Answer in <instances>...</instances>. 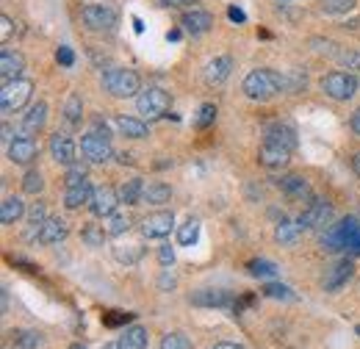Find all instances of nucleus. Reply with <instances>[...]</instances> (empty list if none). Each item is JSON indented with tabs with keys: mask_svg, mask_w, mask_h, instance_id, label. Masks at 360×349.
I'll use <instances>...</instances> for the list:
<instances>
[{
	"mask_svg": "<svg viewBox=\"0 0 360 349\" xmlns=\"http://www.w3.org/2000/svg\"><path fill=\"white\" fill-rule=\"evenodd\" d=\"M283 89H288V78L274 70H252L244 78V94L252 100H271Z\"/></svg>",
	"mask_w": 360,
	"mask_h": 349,
	"instance_id": "1",
	"label": "nucleus"
},
{
	"mask_svg": "<svg viewBox=\"0 0 360 349\" xmlns=\"http://www.w3.org/2000/svg\"><path fill=\"white\" fill-rule=\"evenodd\" d=\"M103 87L114 97H134L141 91V81L128 67H111V70L103 72Z\"/></svg>",
	"mask_w": 360,
	"mask_h": 349,
	"instance_id": "2",
	"label": "nucleus"
},
{
	"mask_svg": "<svg viewBox=\"0 0 360 349\" xmlns=\"http://www.w3.org/2000/svg\"><path fill=\"white\" fill-rule=\"evenodd\" d=\"M31 94H34V81H28V78H17L11 84H3V89H0V111L3 114H17L20 108H25Z\"/></svg>",
	"mask_w": 360,
	"mask_h": 349,
	"instance_id": "3",
	"label": "nucleus"
},
{
	"mask_svg": "<svg viewBox=\"0 0 360 349\" xmlns=\"http://www.w3.org/2000/svg\"><path fill=\"white\" fill-rule=\"evenodd\" d=\"M136 108L144 120H158L169 111V94L158 87H147L136 94Z\"/></svg>",
	"mask_w": 360,
	"mask_h": 349,
	"instance_id": "4",
	"label": "nucleus"
},
{
	"mask_svg": "<svg viewBox=\"0 0 360 349\" xmlns=\"http://www.w3.org/2000/svg\"><path fill=\"white\" fill-rule=\"evenodd\" d=\"M321 91L333 100H349L358 91V81L349 72H330L321 78Z\"/></svg>",
	"mask_w": 360,
	"mask_h": 349,
	"instance_id": "5",
	"label": "nucleus"
},
{
	"mask_svg": "<svg viewBox=\"0 0 360 349\" xmlns=\"http://www.w3.org/2000/svg\"><path fill=\"white\" fill-rule=\"evenodd\" d=\"M81 150H84V158L89 164H105L114 156L111 141H108V133H100V131L86 133L84 141H81Z\"/></svg>",
	"mask_w": 360,
	"mask_h": 349,
	"instance_id": "6",
	"label": "nucleus"
},
{
	"mask_svg": "<svg viewBox=\"0 0 360 349\" xmlns=\"http://www.w3.org/2000/svg\"><path fill=\"white\" fill-rule=\"evenodd\" d=\"M297 222H300L302 230H324L333 222V205L327 200H311Z\"/></svg>",
	"mask_w": 360,
	"mask_h": 349,
	"instance_id": "7",
	"label": "nucleus"
},
{
	"mask_svg": "<svg viewBox=\"0 0 360 349\" xmlns=\"http://www.w3.org/2000/svg\"><path fill=\"white\" fill-rule=\"evenodd\" d=\"M81 20L89 31H111L117 25V11L111 6H84Z\"/></svg>",
	"mask_w": 360,
	"mask_h": 349,
	"instance_id": "8",
	"label": "nucleus"
},
{
	"mask_svg": "<svg viewBox=\"0 0 360 349\" xmlns=\"http://www.w3.org/2000/svg\"><path fill=\"white\" fill-rule=\"evenodd\" d=\"M277 186L288 200H297V203H311L314 200V189L302 174H283L277 180Z\"/></svg>",
	"mask_w": 360,
	"mask_h": 349,
	"instance_id": "9",
	"label": "nucleus"
},
{
	"mask_svg": "<svg viewBox=\"0 0 360 349\" xmlns=\"http://www.w3.org/2000/svg\"><path fill=\"white\" fill-rule=\"evenodd\" d=\"M122 200H120V191H114L111 186H97L94 189V194H91V203H89V208H91V214L94 217H108V214H114L117 211V205H120Z\"/></svg>",
	"mask_w": 360,
	"mask_h": 349,
	"instance_id": "10",
	"label": "nucleus"
},
{
	"mask_svg": "<svg viewBox=\"0 0 360 349\" xmlns=\"http://www.w3.org/2000/svg\"><path fill=\"white\" fill-rule=\"evenodd\" d=\"M172 224H175V214L172 211H155V214L144 217L141 233H144V239H164V236L172 233Z\"/></svg>",
	"mask_w": 360,
	"mask_h": 349,
	"instance_id": "11",
	"label": "nucleus"
},
{
	"mask_svg": "<svg viewBox=\"0 0 360 349\" xmlns=\"http://www.w3.org/2000/svg\"><path fill=\"white\" fill-rule=\"evenodd\" d=\"M258 158H261V164L266 167V170H285L288 167V161H291V150L288 147H283V144H277V141H264L261 144V153H258Z\"/></svg>",
	"mask_w": 360,
	"mask_h": 349,
	"instance_id": "12",
	"label": "nucleus"
},
{
	"mask_svg": "<svg viewBox=\"0 0 360 349\" xmlns=\"http://www.w3.org/2000/svg\"><path fill=\"white\" fill-rule=\"evenodd\" d=\"M39 156V147L31 136H17L11 144H8V161L11 164H20V167H28L34 158Z\"/></svg>",
	"mask_w": 360,
	"mask_h": 349,
	"instance_id": "13",
	"label": "nucleus"
},
{
	"mask_svg": "<svg viewBox=\"0 0 360 349\" xmlns=\"http://www.w3.org/2000/svg\"><path fill=\"white\" fill-rule=\"evenodd\" d=\"M22 70H25L22 53H17V50H3L0 53V81L3 84H11V81L22 78Z\"/></svg>",
	"mask_w": 360,
	"mask_h": 349,
	"instance_id": "14",
	"label": "nucleus"
},
{
	"mask_svg": "<svg viewBox=\"0 0 360 349\" xmlns=\"http://www.w3.org/2000/svg\"><path fill=\"white\" fill-rule=\"evenodd\" d=\"M50 156L64 164V167H72L75 164V141L67 136V133H53L50 136Z\"/></svg>",
	"mask_w": 360,
	"mask_h": 349,
	"instance_id": "15",
	"label": "nucleus"
},
{
	"mask_svg": "<svg viewBox=\"0 0 360 349\" xmlns=\"http://www.w3.org/2000/svg\"><path fill=\"white\" fill-rule=\"evenodd\" d=\"M352 274H355V263L349 261H338L330 272H327V277H324V291H341L349 280H352Z\"/></svg>",
	"mask_w": 360,
	"mask_h": 349,
	"instance_id": "16",
	"label": "nucleus"
},
{
	"mask_svg": "<svg viewBox=\"0 0 360 349\" xmlns=\"http://www.w3.org/2000/svg\"><path fill=\"white\" fill-rule=\"evenodd\" d=\"M180 25H183L191 37H202V34H208V31H211L214 17H211L208 11H202V8H194V11H186V14H183Z\"/></svg>",
	"mask_w": 360,
	"mask_h": 349,
	"instance_id": "17",
	"label": "nucleus"
},
{
	"mask_svg": "<svg viewBox=\"0 0 360 349\" xmlns=\"http://www.w3.org/2000/svg\"><path fill=\"white\" fill-rule=\"evenodd\" d=\"M67 233H70V227H67L64 219L50 217L39 224V236H37V241H39V244H58V241L67 239Z\"/></svg>",
	"mask_w": 360,
	"mask_h": 349,
	"instance_id": "18",
	"label": "nucleus"
},
{
	"mask_svg": "<svg viewBox=\"0 0 360 349\" xmlns=\"http://www.w3.org/2000/svg\"><path fill=\"white\" fill-rule=\"evenodd\" d=\"M188 303L197 307H227L233 305V297L227 291H219V288H202V291H194L188 297Z\"/></svg>",
	"mask_w": 360,
	"mask_h": 349,
	"instance_id": "19",
	"label": "nucleus"
},
{
	"mask_svg": "<svg viewBox=\"0 0 360 349\" xmlns=\"http://www.w3.org/2000/svg\"><path fill=\"white\" fill-rule=\"evenodd\" d=\"M338 227V236H341V247L349 253V255H360V224L355 219H344L335 224Z\"/></svg>",
	"mask_w": 360,
	"mask_h": 349,
	"instance_id": "20",
	"label": "nucleus"
},
{
	"mask_svg": "<svg viewBox=\"0 0 360 349\" xmlns=\"http://www.w3.org/2000/svg\"><path fill=\"white\" fill-rule=\"evenodd\" d=\"M230 70H233V58L230 56H217L208 67H205V81L211 87H219L230 78Z\"/></svg>",
	"mask_w": 360,
	"mask_h": 349,
	"instance_id": "21",
	"label": "nucleus"
},
{
	"mask_svg": "<svg viewBox=\"0 0 360 349\" xmlns=\"http://www.w3.org/2000/svg\"><path fill=\"white\" fill-rule=\"evenodd\" d=\"M39 333L37 330H11L3 341V349H37Z\"/></svg>",
	"mask_w": 360,
	"mask_h": 349,
	"instance_id": "22",
	"label": "nucleus"
},
{
	"mask_svg": "<svg viewBox=\"0 0 360 349\" xmlns=\"http://www.w3.org/2000/svg\"><path fill=\"white\" fill-rule=\"evenodd\" d=\"M91 194H94V189H91L89 180H84V183H78V186H70V189L64 191V205H67L70 211H75V208H81L84 203H91Z\"/></svg>",
	"mask_w": 360,
	"mask_h": 349,
	"instance_id": "23",
	"label": "nucleus"
},
{
	"mask_svg": "<svg viewBox=\"0 0 360 349\" xmlns=\"http://www.w3.org/2000/svg\"><path fill=\"white\" fill-rule=\"evenodd\" d=\"M266 139L283 144V147H288L291 153L297 147V133H294L291 125H285V122H271V125H266Z\"/></svg>",
	"mask_w": 360,
	"mask_h": 349,
	"instance_id": "24",
	"label": "nucleus"
},
{
	"mask_svg": "<svg viewBox=\"0 0 360 349\" xmlns=\"http://www.w3.org/2000/svg\"><path fill=\"white\" fill-rule=\"evenodd\" d=\"M45 122H47V103L39 100V103H34V106L28 108V114L22 117V131L37 133L45 128Z\"/></svg>",
	"mask_w": 360,
	"mask_h": 349,
	"instance_id": "25",
	"label": "nucleus"
},
{
	"mask_svg": "<svg viewBox=\"0 0 360 349\" xmlns=\"http://www.w3.org/2000/svg\"><path fill=\"white\" fill-rule=\"evenodd\" d=\"M22 217H25V203L20 197H6L3 205H0V222L3 224H17Z\"/></svg>",
	"mask_w": 360,
	"mask_h": 349,
	"instance_id": "26",
	"label": "nucleus"
},
{
	"mask_svg": "<svg viewBox=\"0 0 360 349\" xmlns=\"http://www.w3.org/2000/svg\"><path fill=\"white\" fill-rule=\"evenodd\" d=\"M141 200L150 203V205H164V203L172 200V189L167 183H150V186H144V197Z\"/></svg>",
	"mask_w": 360,
	"mask_h": 349,
	"instance_id": "27",
	"label": "nucleus"
},
{
	"mask_svg": "<svg viewBox=\"0 0 360 349\" xmlns=\"http://www.w3.org/2000/svg\"><path fill=\"white\" fill-rule=\"evenodd\" d=\"M120 349H144L147 347V330L144 327H128L122 336H120Z\"/></svg>",
	"mask_w": 360,
	"mask_h": 349,
	"instance_id": "28",
	"label": "nucleus"
},
{
	"mask_svg": "<svg viewBox=\"0 0 360 349\" xmlns=\"http://www.w3.org/2000/svg\"><path fill=\"white\" fill-rule=\"evenodd\" d=\"M128 227H131V214H125V211H114L103 222V230L108 236H122V233H128Z\"/></svg>",
	"mask_w": 360,
	"mask_h": 349,
	"instance_id": "29",
	"label": "nucleus"
},
{
	"mask_svg": "<svg viewBox=\"0 0 360 349\" xmlns=\"http://www.w3.org/2000/svg\"><path fill=\"white\" fill-rule=\"evenodd\" d=\"M117 128L128 139H144L147 136V122L136 120V117H117Z\"/></svg>",
	"mask_w": 360,
	"mask_h": 349,
	"instance_id": "30",
	"label": "nucleus"
},
{
	"mask_svg": "<svg viewBox=\"0 0 360 349\" xmlns=\"http://www.w3.org/2000/svg\"><path fill=\"white\" fill-rule=\"evenodd\" d=\"M141 197H144V183H141V177H134V180H125V183H122L120 200H122L125 205H139Z\"/></svg>",
	"mask_w": 360,
	"mask_h": 349,
	"instance_id": "31",
	"label": "nucleus"
},
{
	"mask_svg": "<svg viewBox=\"0 0 360 349\" xmlns=\"http://www.w3.org/2000/svg\"><path fill=\"white\" fill-rule=\"evenodd\" d=\"M300 233H302V227H300V222H288V219H283L280 224H277V241L280 244H297L300 241Z\"/></svg>",
	"mask_w": 360,
	"mask_h": 349,
	"instance_id": "32",
	"label": "nucleus"
},
{
	"mask_svg": "<svg viewBox=\"0 0 360 349\" xmlns=\"http://www.w3.org/2000/svg\"><path fill=\"white\" fill-rule=\"evenodd\" d=\"M197 236H200V222L194 217L186 219V224H180L178 230V244L180 247H191L197 241Z\"/></svg>",
	"mask_w": 360,
	"mask_h": 349,
	"instance_id": "33",
	"label": "nucleus"
},
{
	"mask_svg": "<svg viewBox=\"0 0 360 349\" xmlns=\"http://www.w3.org/2000/svg\"><path fill=\"white\" fill-rule=\"evenodd\" d=\"M81 236H84V244H89V247H103L108 233L103 230V224H86Z\"/></svg>",
	"mask_w": 360,
	"mask_h": 349,
	"instance_id": "34",
	"label": "nucleus"
},
{
	"mask_svg": "<svg viewBox=\"0 0 360 349\" xmlns=\"http://www.w3.org/2000/svg\"><path fill=\"white\" fill-rule=\"evenodd\" d=\"M114 258L120 263H136L141 258V247L139 244H120V247H114Z\"/></svg>",
	"mask_w": 360,
	"mask_h": 349,
	"instance_id": "35",
	"label": "nucleus"
},
{
	"mask_svg": "<svg viewBox=\"0 0 360 349\" xmlns=\"http://www.w3.org/2000/svg\"><path fill=\"white\" fill-rule=\"evenodd\" d=\"M42 189H45V177H42V172L28 170L25 177H22V191H25V194H39Z\"/></svg>",
	"mask_w": 360,
	"mask_h": 349,
	"instance_id": "36",
	"label": "nucleus"
},
{
	"mask_svg": "<svg viewBox=\"0 0 360 349\" xmlns=\"http://www.w3.org/2000/svg\"><path fill=\"white\" fill-rule=\"evenodd\" d=\"M81 114H84V106H81V100L72 94V97L67 100V106H64V120H67L70 125H78V122H81Z\"/></svg>",
	"mask_w": 360,
	"mask_h": 349,
	"instance_id": "37",
	"label": "nucleus"
},
{
	"mask_svg": "<svg viewBox=\"0 0 360 349\" xmlns=\"http://www.w3.org/2000/svg\"><path fill=\"white\" fill-rule=\"evenodd\" d=\"M217 120V106L214 103H205V106H200V111H197V120H194V128H208L211 122Z\"/></svg>",
	"mask_w": 360,
	"mask_h": 349,
	"instance_id": "38",
	"label": "nucleus"
},
{
	"mask_svg": "<svg viewBox=\"0 0 360 349\" xmlns=\"http://www.w3.org/2000/svg\"><path fill=\"white\" fill-rule=\"evenodd\" d=\"M355 8V0H321L324 14H347Z\"/></svg>",
	"mask_w": 360,
	"mask_h": 349,
	"instance_id": "39",
	"label": "nucleus"
},
{
	"mask_svg": "<svg viewBox=\"0 0 360 349\" xmlns=\"http://www.w3.org/2000/svg\"><path fill=\"white\" fill-rule=\"evenodd\" d=\"M335 58H338L347 70L360 72V50H338V53H335Z\"/></svg>",
	"mask_w": 360,
	"mask_h": 349,
	"instance_id": "40",
	"label": "nucleus"
},
{
	"mask_svg": "<svg viewBox=\"0 0 360 349\" xmlns=\"http://www.w3.org/2000/svg\"><path fill=\"white\" fill-rule=\"evenodd\" d=\"M250 274L252 277H277V266L271 261H250Z\"/></svg>",
	"mask_w": 360,
	"mask_h": 349,
	"instance_id": "41",
	"label": "nucleus"
},
{
	"mask_svg": "<svg viewBox=\"0 0 360 349\" xmlns=\"http://www.w3.org/2000/svg\"><path fill=\"white\" fill-rule=\"evenodd\" d=\"M161 349H194V347H191V341L183 333H169V336H164Z\"/></svg>",
	"mask_w": 360,
	"mask_h": 349,
	"instance_id": "42",
	"label": "nucleus"
},
{
	"mask_svg": "<svg viewBox=\"0 0 360 349\" xmlns=\"http://www.w3.org/2000/svg\"><path fill=\"white\" fill-rule=\"evenodd\" d=\"M264 297H269V300H294L291 288L288 286H277V283H271V286L264 288Z\"/></svg>",
	"mask_w": 360,
	"mask_h": 349,
	"instance_id": "43",
	"label": "nucleus"
},
{
	"mask_svg": "<svg viewBox=\"0 0 360 349\" xmlns=\"http://www.w3.org/2000/svg\"><path fill=\"white\" fill-rule=\"evenodd\" d=\"M28 222H31V227H39L42 222L47 219V208H45V203H34L31 208H28Z\"/></svg>",
	"mask_w": 360,
	"mask_h": 349,
	"instance_id": "44",
	"label": "nucleus"
},
{
	"mask_svg": "<svg viewBox=\"0 0 360 349\" xmlns=\"http://www.w3.org/2000/svg\"><path fill=\"white\" fill-rule=\"evenodd\" d=\"M64 180H67V189H70V186H78V183H84V180H86V170H84L81 164H72Z\"/></svg>",
	"mask_w": 360,
	"mask_h": 349,
	"instance_id": "45",
	"label": "nucleus"
},
{
	"mask_svg": "<svg viewBox=\"0 0 360 349\" xmlns=\"http://www.w3.org/2000/svg\"><path fill=\"white\" fill-rule=\"evenodd\" d=\"M14 34V20L8 14L0 17V42H8V37Z\"/></svg>",
	"mask_w": 360,
	"mask_h": 349,
	"instance_id": "46",
	"label": "nucleus"
},
{
	"mask_svg": "<svg viewBox=\"0 0 360 349\" xmlns=\"http://www.w3.org/2000/svg\"><path fill=\"white\" fill-rule=\"evenodd\" d=\"M158 261H161V266H172V263H175V250H172L169 244H167V247H161Z\"/></svg>",
	"mask_w": 360,
	"mask_h": 349,
	"instance_id": "47",
	"label": "nucleus"
},
{
	"mask_svg": "<svg viewBox=\"0 0 360 349\" xmlns=\"http://www.w3.org/2000/svg\"><path fill=\"white\" fill-rule=\"evenodd\" d=\"M58 61H61L64 67H72V61H75L72 50H70V47H61V50H58Z\"/></svg>",
	"mask_w": 360,
	"mask_h": 349,
	"instance_id": "48",
	"label": "nucleus"
},
{
	"mask_svg": "<svg viewBox=\"0 0 360 349\" xmlns=\"http://www.w3.org/2000/svg\"><path fill=\"white\" fill-rule=\"evenodd\" d=\"M125 319H131V316H125V313H120V310H114V316H105L103 322H105L108 327H117V324H122Z\"/></svg>",
	"mask_w": 360,
	"mask_h": 349,
	"instance_id": "49",
	"label": "nucleus"
},
{
	"mask_svg": "<svg viewBox=\"0 0 360 349\" xmlns=\"http://www.w3.org/2000/svg\"><path fill=\"white\" fill-rule=\"evenodd\" d=\"M0 133H3L0 139H3L6 144H11V141H14V136H11V125H8V122H3V128H0Z\"/></svg>",
	"mask_w": 360,
	"mask_h": 349,
	"instance_id": "50",
	"label": "nucleus"
},
{
	"mask_svg": "<svg viewBox=\"0 0 360 349\" xmlns=\"http://www.w3.org/2000/svg\"><path fill=\"white\" fill-rule=\"evenodd\" d=\"M172 286H175V277H172V274H169V269H167V272H164V277H161V288H172Z\"/></svg>",
	"mask_w": 360,
	"mask_h": 349,
	"instance_id": "51",
	"label": "nucleus"
},
{
	"mask_svg": "<svg viewBox=\"0 0 360 349\" xmlns=\"http://www.w3.org/2000/svg\"><path fill=\"white\" fill-rule=\"evenodd\" d=\"M161 3H164V6H175V8H178V6H194L197 0H161Z\"/></svg>",
	"mask_w": 360,
	"mask_h": 349,
	"instance_id": "52",
	"label": "nucleus"
},
{
	"mask_svg": "<svg viewBox=\"0 0 360 349\" xmlns=\"http://www.w3.org/2000/svg\"><path fill=\"white\" fill-rule=\"evenodd\" d=\"M349 125H352V131L358 133L360 136V108L358 111H355V114H352V120H349Z\"/></svg>",
	"mask_w": 360,
	"mask_h": 349,
	"instance_id": "53",
	"label": "nucleus"
},
{
	"mask_svg": "<svg viewBox=\"0 0 360 349\" xmlns=\"http://www.w3.org/2000/svg\"><path fill=\"white\" fill-rule=\"evenodd\" d=\"M211 349H244V347H238V344H230V341H222V344H217V347H211Z\"/></svg>",
	"mask_w": 360,
	"mask_h": 349,
	"instance_id": "54",
	"label": "nucleus"
},
{
	"mask_svg": "<svg viewBox=\"0 0 360 349\" xmlns=\"http://www.w3.org/2000/svg\"><path fill=\"white\" fill-rule=\"evenodd\" d=\"M230 20H238V23H241V20H244V14H241L238 8H230Z\"/></svg>",
	"mask_w": 360,
	"mask_h": 349,
	"instance_id": "55",
	"label": "nucleus"
},
{
	"mask_svg": "<svg viewBox=\"0 0 360 349\" xmlns=\"http://www.w3.org/2000/svg\"><path fill=\"white\" fill-rule=\"evenodd\" d=\"M117 158H120V161H122V164H131V161H134V156H128V153H120V156H117Z\"/></svg>",
	"mask_w": 360,
	"mask_h": 349,
	"instance_id": "56",
	"label": "nucleus"
},
{
	"mask_svg": "<svg viewBox=\"0 0 360 349\" xmlns=\"http://www.w3.org/2000/svg\"><path fill=\"white\" fill-rule=\"evenodd\" d=\"M352 170H355V172L360 174V153L355 156V158H352Z\"/></svg>",
	"mask_w": 360,
	"mask_h": 349,
	"instance_id": "57",
	"label": "nucleus"
},
{
	"mask_svg": "<svg viewBox=\"0 0 360 349\" xmlns=\"http://www.w3.org/2000/svg\"><path fill=\"white\" fill-rule=\"evenodd\" d=\"M70 349H84V344H72Z\"/></svg>",
	"mask_w": 360,
	"mask_h": 349,
	"instance_id": "58",
	"label": "nucleus"
},
{
	"mask_svg": "<svg viewBox=\"0 0 360 349\" xmlns=\"http://www.w3.org/2000/svg\"><path fill=\"white\" fill-rule=\"evenodd\" d=\"M105 349H120V344H108Z\"/></svg>",
	"mask_w": 360,
	"mask_h": 349,
	"instance_id": "59",
	"label": "nucleus"
},
{
	"mask_svg": "<svg viewBox=\"0 0 360 349\" xmlns=\"http://www.w3.org/2000/svg\"><path fill=\"white\" fill-rule=\"evenodd\" d=\"M283 3H291V0H283Z\"/></svg>",
	"mask_w": 360,
	"mask_h": 349,
	"instance_id": "60",
	"label": "nucleus"
}]
</instances>
